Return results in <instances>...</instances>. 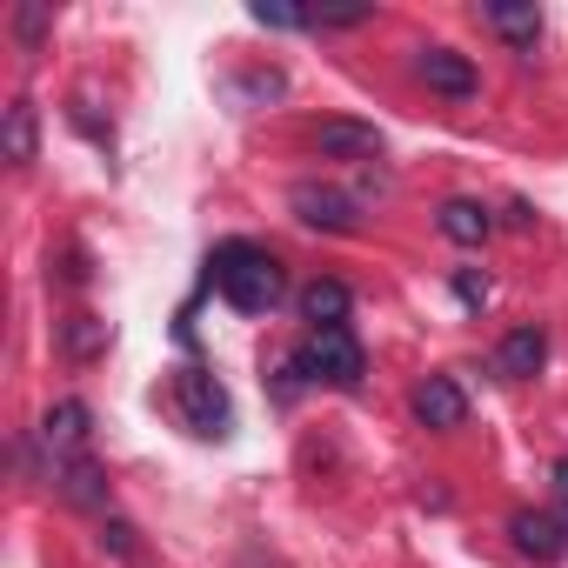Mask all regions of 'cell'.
I'll use <instances>...</instances> for the list:
<instances>
[{
	"mask_svg": "<svg viewBox=\"0 0 568 568\" xmlns=\"http://www.w3.org/2000/svg\"><path fill=\"white\" fill-rule=\"evenodd\" d=\"M295 368H302L308 382H328V388H355V382H362V342H355L348 328H308V342H302Z\"/></svg>",
	"mask_w": 568,
	"mask_h": 568,
	"instance_id": "7a4b0ae2",
	"label": "cell"
},
{
	"mask_svg": "<svg viewBox=\"0 0 568 568\" xmlns=\"http://www.w3.org/2000/svg\"><path fill=\"white\" fill-rule=\"evenodd\" d=\"M61 348H68L74 362H94V355L108 348V322H94V315H74V322L61 328Z\"/></svg>",
	"mask_w": 568,
	"mask_h": 568,
	"instance_id": "9a60e30c",
	"label": "cell"
},
{
	"mask_svg": "<svg viewBox=\"0 0 568 568\" xmlns=\"http://www.w3.org/2000/svg\"><path fill=\"white\" fill-rule=\"evenodd\" d=\"M302 315L315 322V328H348L342 315H348V288L342 281H315V288L302 295Z\"/></svg>",
	"mask_w": 568,
	"mask_h": 568,
	"instance_id": "4fadbf2b",
	"label": "cell"
},
{
	"mask_svg": "<svg viewBox=\"0 0 568 568\" xmlns=\"http://www.w3.org/2000/svg\"><path fill=\"white\" fill-rule=\"evenodd\" d=\"M207 274H214L221 302L241 308V315H267L281 302V261L267 247H254V241H221L214 261H207Z\"/></svg>",
	"mask_w": 568,
	"mask_h": 568,
	"instance_id": "6da1fadb",
	"label": "cell"
},
{
	"mask_svg": "<svg viewBox=\"0 0 568 568\" xmlns=\"http://www.w3.org/2000/svg\"><path fill=\"white\" fill-rule=\"evenodd\" d=\"M488 227H495V221H488V207H481V201H448V207H442V234H448V241H462V247L488 241Z\"/></svg>",
	"mask_w": 568,
	"mask_h": 568,
	"instance_id": "7c38bea8",
	"label": "cell"
},
{
	"mask_svg": "<svg viewBox=\"0 0 568 568\" xmlns=\"http://www.w3.org/2000/svg\"><path fill=\"white\" fill-rule=\"evenodd\" d=\"M555 488H561V501H568V462H555Z\"/></svg>",
	"mask_w": 568,
	"mask_h": 568,
	"instance_id": "ac0fdd59",
	"label": "cell"
},
{
	"mask_svg": "<svg viewBox=\"0 0 568 568\" xmlns=\"http://www.w3.org/2000/svg\"><path fill=\"white\" fill-rule=\"evenodd\" d=\"M508 528H515V548H521V555H541V561H548V555H561V548H568L555 515H515Z\"/></svg>",
	"mask_w": 568,
	"mask_h": 568,
	"instance_id": "8fae6325",
	"label": "cell"
},
{
	"mask_svg": "<svg viewBox=\"0 0 568 568\" xmlns=\"http://www.w3.org/2000/svg\"><path fill=\"white\" fill-rule=\"evenodd\" d=\"M315 148H322V161H375L382 154V134L362 128V121H322L315 128Z\"/></svg>",
	"mask_w": 568,
	"mask_h": 568,
	"instance_id": "5b68a950",
	"label": "cell"
},
{
	"mask_svg": "<svg viewBox=\"0 0 568 568\" xmlns=\"http://www.w3.org/2000/svg\"><path fill=\"white\" fill-rule=\"evenodd\" d=\"M8 161H34V101H14L8 108Z\"/></svg>",
	"mask_w": 568,
	"mask_h": 568,
	"instance_id": "2e32d148",
	"label": "cell"
},
{
	"mask_svg": "<svg viewBox=\"0 0 568 568\" xmlns=\"http://www.w3.org/2000/svg\"><path fill=\"white\" fill-rule=\"evenodd\" d=\"M41 448H48L54 462H81V455H88V408H81V402H54V408L41 415Z\"/></svg>",
	"mask_w": 568,
	"mask_h": 568,
	"instance_id": "277c9868",
	"label": "cell"
},
{
	"mask_svg": "<svg viewBox=\"0 0 568 568\" xmlns=\"http://www.w3.org/2000/svg\"><path fill=\"white\" fill-rule=\"evenodd\" d=\"M541 355H548V342H541V328H515L508 342H501V375H535L541 368Z\"/></svg>",
	"mask_w": 568,
	"mask_h": 568,
	"instance_id": "5bb4252c",
	"label": "cell"
},
{
	"mask_svg": "<svg viewBox=\"0 0 568 568\" xmlns=\"http://www.w3.org/2000/svg\"><path fill=\"white\" fill-rule=\"evenodd\" d=\"M295 214L308 221V227H328V234H342L348 221H355V207H348V194H335V187H322V181H302L295 194Z\"/></svg>",
	"mask_w": 568,
	"mask_h": 568,
	"instance_id": "8992f818",
	"label": "cell"
},
{
	"mask_svg": "<svg viewBox=\"0 0 568 568\" xmlns=\"http://www.w3.org/2000/svg\"><path fill=\"white\" fill-rule=\"evenodd\" d=\"M415 74H422L435 94H455V101H468V94H475V68H468L462 54H448V48H428V54L415 61Z\"/></svg>",
	"mask_w": 568,
	"mask_h": 568,
	"instance_id": "ba28073f",
	"label": "cell"
},
{
	"mask_svg": "<svg viewBox=\"0 0 568 568\" xmlns=\"http://www.w3.org/2000/svg\"><path fill=\"white\" fill-rule=\"evenodd\" d=\"M14 28H21V41L34 48V41H41V28H48V8H21V14H14Z\"/></svg>",
	"mask_w": 568,
	"mask_h": 568,
	"instance_id": "e0dca14e",
	"label": "cell"
},
{
	"mask_svg": "<svg viewBox=\"0 0 568 568\" xmlns=\"http://www.w3.org/2000/svg\"><path fill=\"white\" fill-rule=\"evenodd\" d=\"M174 408L194 435H227V388L207 368H181L174 375Z\"/></svg>",
	"mask_w": 568,
	"mask_h": 568,
	"instance_id": "3957f363",
	"label": "cell"
},
{
	"mask_svg": "<svg viewBox=\"0 0 568 568\" xmlns=\"http://www.w3.org/2000/svg\"><path fill=\"white\" fill-rule=\"evenodd\" d=\"M462 415H468V402H462V388L448 375H428L415 388V422L422 428H462Z\"/></svg>",
	"mask_w": 568,
	"mask_h": 568,
	"instance_id": "52a82bcc",
	"label": "cell"
},
{
	"mask_svg": "<svg viewBox=\"0 0 568 568\" xmlns=\"http://www.w3.org/2000/svg\"><path fill=\"white\" fill-rule=\"evenodd\" d=\"M54 481H61V495L68 501H81V508H101L108 501V481H101V468L81 455V462H54Z\"/></svg>",
	"mask_w": 568,
	"mask_h": 568,
	"instance_id": "30bf717a",
	"label": "cell"
},
{
	"mask_svg": "<svg viewBox=\"0 0 568 568\" xmlns=\"http://www.w3.org/2000/svg\"><path fill=\"white\" fill-rule=\"evenodd\" d=\"M481 21L508 41V48H521V54H535V41H541V8H481Z\"/></svg>",
	"mask_w": 568,
	"mask_h": 568,
	"instance_id": "9c48e42d",
	"label": "cell"
},
{
	"mask_svg": "<svg viewBox=\"0 0 568 568\" xmlns=\"http://www.w3.org/2000/svg\"><path fill=\"white\" fill-rule=\"evenodd\" d=\"M555 521H561V541H568V501H561V515H555Z\"/></svg>",
	"mask_w": 568,
	"mask_h": 568,
	"instance_id": "d6986e66",
	"label": "cell"
}]
</instances>
